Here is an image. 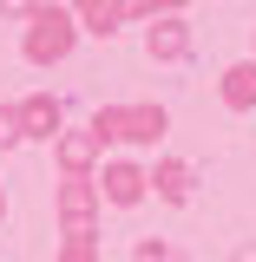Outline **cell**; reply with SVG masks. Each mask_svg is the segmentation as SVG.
Returning <instances> with one entry per match:
<instances>
[{"instance_id":"3","label":"cell","mask_w":256,"mask_h":262,"mask_svg":"<svg viewBox=\"0 0 256 262\" xmlns=\"http://www.w3.org/2000/svg\"><path fill=\"white\" fill-rule=\"evenodd\" d=\"M53 210H60V223H66V236H99V184L92 177H66L60 190H53Z\"/></svg>"},{"instance_id":"7","label":"cell","mask_w":256,"mask_h":262,"mask_svg":"<svg viewBox=\"0 0 256 262\" xmlns=\"http://www.w3.org/2000/svg\"><path fill=\"white\" fill-rule=\"evenodd\" d=\"M99 151H105V144L92 138V125H86V131H60V138H53V158H60L66 177H92Z\"/></svg>"},{"instance_id":"8","label":"cell","mask_w":256,"mask_h":262,"mask_svg":"<svg viewBox=\"0 0 256 262\" xmlns=\"http://www.w3.org/2000/svg\"><path fill=\"white\" fill-rule=\"evenodd\" d=\"M217 98H224L230 112H256V59L224 66V79H217Z\"/></svg>"},{"instance_id":"10","label":"cell","mask_w":256,"mask_h":262,"mask_svg":"<svg viewBox=\"0 0 256 262\" xmlns=\"http://www.w3.org/2000/svg\"><path fill=\"white\" fill-rule=\"evenodd\" d=\"M119 27H125L119 0H92V7H79V33H92V39H112Z\"/></svg>"},{"instance_id":"12","label":"cell","mask_w":256,"mask_h":262,"mask_svg":"<svg viewBox=\"0 0 256 262\" xmlns=\"http://www.w3.org/2000/svg\"><path fill=\"white\" fill-rule=\"evenodd\" d=\"M60 262H105V249H99V236H66Z\"/></svg>"},{"instance_id":"13","label":"cell","mask_w":256,"mask_h":262,"mask_svg":"<svg viewBox=\"0 0 256 262\" xmlns=\"http://www.w3.org/2000/svg\"><path fill=\"white\" fill-rule=\"evenodd\" d=\"M131 262H184V256H178L171 243H158V236H145V243L131 249Z\"/></svg>"},{"instance_id":"14","label":"cell","mask_w":256,"mask_h":262,"mask_svg":"<svg viewBox=\"0 0 256 262\" xmlns=\"http://www.w3.org/2000/svg\"><path fill=\"white\" fill-rule=\"evenodd\" d=\"M13 144H27V138H20V112L0 105V151H13Z\"/></svg>"},{"instance_id":"18","label":"cell","mask_w":256,"mask_h":262,"mask_svg":"<svg viewBox=\"0 0 256 262\" xmlns=\"http://www.w3.org/2000/svg\"><path fill=\"white\" fill-rule=\"evenodd\" d=\"M79 7H92V0H72V13H79Z\"/></svg>"},{"instance_id":"2","label":"cell","mask_w":256,"mask_h":262,"mask_svg":"<svg viewBox=\"0 0 256 262\" xmlns=\"http://www.w3.org/2000/svg\"><path fill=\"white\" fill-rule=\"evenodd\" d=\"M171 131L164 105H99L92 112V138L99 144H158Z\"/></svg>"},{"instance_id":"5","label":"cell","mask_w":256,"mask_h":262,"mask_svg":"<svg viewBox=\"0 0 256 262\" xmlns=\"http://www.w3.org/2000/svg\"><path fill=\"white\" fill-rule=\"evenodd\" d=\"M145 53H151L158 66L191 59V27H184V13H158V20L145 27Z\"/></svg>"},{"instance_id":"4","label":"cell","mask_w":256,"mask_h":262,"mask_svg":"<svg viewBox=\"0 0 256 262\" xmlns=\"http://www.w3.org/2000/svg\"><path fill=\"white\" fill-rule=\"evenodd\" d=\"M92 184H99V203H112V210H138V203L151 196V177H145L131 158H112Z\"/></svg>"},{"instance_id":"1","label":"cell","mask_w":256,"mask_h":262,"mask_svg":"<svg viewBox=\"0 0 256 262\" xmlns=\"http://www.w3.org/2000/svg\"><path fill=\"white\" fill-rule=\"evenodd\" d=\"M72 46H79V13L72 7H33L27 33H20V53H27V66H60L72 59Z\"/></svg>"},{"instance_id":"16","label":"cell","mask_w":256,"mask_h":262,"mask_svg":"<svg viewBox=\"0 0 256 262\" xmlns=\"http://www.w3.org/2000/svg\"><path fill=\"white\" fill-rule=\"evenodd\" d=\"M230 262H256V243H243V249H237V256H230Z\"/></svg>"},{"instance_id":"11","label":"cell","mask_w":256,"mask_h":262,"mask_svg":"<svg viewBox=\"0 0 256 262\" xmlns=\"http://www.w3.org/2000/svg\"><path fill=\"white\" fill-rule=\"evenodd\" d=\"M191 0H119V13L125 20H158V13H184Z\"/></svg>"},{"instance_id":"9","label":"cell","mask_w":256,"mask_h":262,"mask_svg":"<svg viewBox=\"0 0 256 262\" xmlns=\"http://www.w3.org/2000/svg\"><path fill=\"white\" fill-rule=\"evenodd\" d=\"M151 177V190L164 196V203H191V184H197V170L184 158H158V170H145Z\"/></svg>"},{"instance_id":"19","label":"cell","mask_w":256,"mask_h":262,"mask_svg":"<svg viewBox=\"0 0 256 262\" xmlns=\"http://www.w3.org/2000/svg\"><path fill=\"white\" fill-rule=\"evenodd\" d=\"M250 59H256V53H250Z\"/></svg>"},{"instance_id":"15","label":"cell","mask_w":256,"mask_h":262,"mask_svg":"<svg viewBox=\"0 0 256 262\" xmlns=\"http://www.w3.org/2000/svg\"><path fill=\"white\" fill-rule=\"evenodd\" d=\"M40 0H0V20H33Z\"/></svg>"},{"instance_id":"6","label":"cell","mask_w":256,"mask_h":262,"mask_svg":"<svg viewBox=\"0 0 256 262\" xmlns=\"http://www.w3.org/2000/svg\"><path fill=\"white\" fill-rule=\"evenodd\" d=\"M13 112H20V138H46V144H53L60 125H66V105H60L53 92H27Z\"/></svg>"},{"instance_id":"17","label":"cell","mask_w":256,"mask_h":262,"mask_svg":"<svg viewBox=\"0 0 256 262\" xmlns=\"http://www.w3.org/2000/svg\"><path fill=\"white\" fill-rule=\"evenodd\" d=\"M0 223H7V190H0Z\"/></svg>"}]
</instances>
